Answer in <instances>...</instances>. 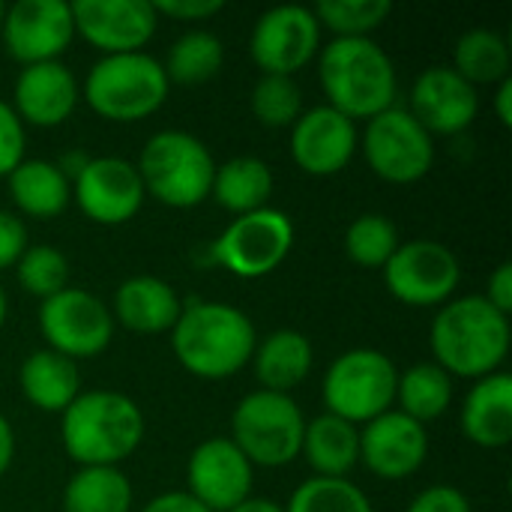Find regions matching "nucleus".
<instances>
[{
  "mask_svg": "<svg viewBox=\"0 0 512 512\" xmlns=\"http://www.w3.org/2000/svg\"><path fill=\"white\" fill-rule=\"evenodd\" d=\"M495 117L501 120V126H512V78H504L495 90Z\"/></svg>",
  "mask_w": 512,
  "mask_h": 512,
  "instance_id": "nucleus-45",
  "label": "nucleus"
},
{
  "mask_svg": "<svg viewBox=\"0 0 512 512\" xmlns=\"http://www.w3.org/2000/svg\"><path fill=\"white\" fill-rule=\"evenodd\" d=\"M396 402L402 414H408L417 423H429L447 414L453 405V378L438 363H417L405 372H399Z\"/></svg>",
  "mask_w": 512,
  "mask_h": 512,
  "instance_id": "nucleus-30",
  "label": "nucleus"
},
{
  "mask_svg": "<svg viewBox=\"0 0 512 512\" xmlns=\"http://www.w3.org/2000/svg\"><path fill=\"white\" fill-rule=\"evenodd\" d=\"M135 168L147 195L165 207L189 210L210 198L216 159L198 135L162 129L147 138Z\"/></svg>",
  "mask_w": 512,
  "mask_h": 512,
  "instance_id": "nucleus-5",
  "label": "nucleus"
},
{
  "mask_svg": "<svg viewBox=\"0 0 512 512\" xmlns=\"http://www.w3.org/2000/svg\"><path fill=\"white\" fill-rule=\"evenodd\" d=\"M405 512H471V501L456 486H429Z\"/></svg>",
  "mask_w": 512,
  "mask_h": 512,
  "instance_id": "nucleus-40",
  "label": "nucleus"
},
{
  "mask_svg": "<svg viewBox=\"0 0 512 512\" xmlns=\"http://www.w3.org/2000/svg\"><path fill=\"white\" fill-rule=\"evenodd\" d=\"M294 249V222L285 210L261 207L237 216L216 240L213 261L237 279H264L285 264Z\"/></svg>",
  "mask_w": 512,
  "mask_h": 512,
  "instance_id": "nucleus-10",
  "label": "nucleus"
},
{
  "mask_svg": "<svg viewBox=\"0 0 512 512\" xmlns=\"http://www.w3.org/2000/svg\"><path fill=\"white\" fill-rule=\"evenodd\" d=\"M384 285L387 291L417 309H432L444 306L453 300L459 282H462V264L438 240H411L399 243L393 258L384 264Z\"/></svg>",
  "mask_w": 512,
  "mask_h": 512,
  "instance_id": "nucleus-11",
  "label": "nucleus"
},
{
  "mask_svg": "<svg viewBox=\"0 0 512 512\" xmlns=\"http://www.w3.org/2000/svg\"><path fill=\"white\" fill-rule=\"evenodd\" d=\"M72 21L75 36L102 51V57L144 51L159 27L150 0H75Z\"/></svg>",
  "mask_w": 512,
  "mask_h": 512,
  "instance_id": "nucleus-16",
  "label": "nucleus"
},
{
  "mask_svg": "<svg viewBox=\"0 0 512 512\" xmlns=\"http://www.w3.org/2000/svg\"><path fill=\"white\" fill-rule=\"evenodd\" d=\"M186 483L198 504L210 512H228L252 498L255 468L231 438H207L189 456Z\"/></svg>",
  "mask_w": 512,
  "mask_h": 512,
  "instance_id": "nucleus-17",
  "label": "nucleus"
},
{
  "mask_svg": "<svg viewBox=\"0 0 512 512\" xmlns=\"http://www.w3.org/2000/svg\"><path fill=\"white\" fill-rule=\"evenodd\" d=\"M360 147L369 168L393 186H411L435 165V138L399 105L366 120Z\"/></svg>",
  "mask_w": 512,
  "mask_h": 512,
  "instance_id": "nucleus-9",
  "label": "nucleus"
},
{
  "mask_svg": "<svg viewBox=\"0 0 512 512\" xmlns=\"http://www.w3.org/2000/svg\"><path fill=\"white\" fill-rule=\"evenodd\" d=\"M18 285L39 300H48L69 288V261L54 246H27V252L15 264Z\"/></svg>",
  "mask_w": 512,
  "mask_h": 512,
  "instance_id": "nucleus-37",
  "label": "nucleus"
},
{
  "mask_svg": "<svg viewBox=\"0 0 512 512\" xmlns=\"http://www.w3.org/2000/svg\"><path fill=\"white\" fill-rule=\"evenodd\" d=\"M255 345L258 333L249 315L216 300L183 306L171 330L174 357L189 375L204 381H222L246 369L252 363Z\"/></svg>",
  "mask_w": 512,
  "mask_h": 512,
  "instance_id": "nucleus-2",
  "label": "nucleus"
},
{
  "mask_svg": "<svg viewBox=\"0 0 512 512\" xmlns=\"http://www.w3.org/2000/svg\"><path fill=\"white\" fill-rule=\"evenodd\" d=\"M9 195L18 213L30 219H54L72 201V183L51 159H21V165L6 177Z\"/></svg>",
  "mask_w": 512,
  "mask_h": 512,
  "instance_id": "nucleus-27",
  "label": "nucleus"
},
{
  "mask_svg": "<svg viewBox=\"0 0 512 512\" xmlns=\"http://www.w3.org/2000/svg\"><path fill=\"white\" fill-rule=\"evenodd\" d=\"M252 114L267 129H291L303 114V90L288 75H261L252 90Z\"/></svg>",
  "mask_w": 512,
  "mask_h": 512,
  "instance_id": "nucleus-36",
  "label": "nucleus"
},
{
  "mask_svg": "<svg viewBox=\"0 0 512 512\" xmlns=\"http://www.w3.org/2000/svg\"><path fill=\"white\" fill-rule=\"evenodd\" d=\"M81 87L75 72L63 60L21 66L12 87V111L24 126L54 129L72 117L78 108Z\"/></svg>",
  "mask_w": 512,
  "mask_h": 512,
  "instance_id": "nucleus-21",
  "label": "nucleus"
},
{
  "mask_svg": "<svg viewBox=\"0 0 512 512\" xmlns=\"http://www.w3.org/2000/svg\"><path fill=\"white\" fill-rule=\"evenodd\" d=\"M78 210L105 228L126 225L144 207V183L135 162L123 156H93L72 180Z\"/></svg>",
  "mask_w": 512,
  "mask_h": 512,
  "instance_id": "nucleus-14",
  "label": "nucleus"
},
{
  "mask_svg": "<svg viewBox=\"0 0 512 512\" xmlns=\"http://www.w3.org/2000/svg\"><path fill=\"white\" fill-rule=\"evenodd\" d=\"M24 399L42 414H63L81 393V369L57 351H33L18 372Z\"/></svg>",
  "mask_w": 512,
  "mask_h": 512,
  "instance_id": "nucleus-25",
  "label": "nucleus"
},
{
  "mask_svg": "<svg viewBox=\"0 0 512 512\" xmlns=\"http://www.w3.org/2000/svg\"><path fill=\"white\" fill-rule=\"evenodd\" d=\"M360 147L357 123L330 105H315L291 126V159L312 177H333L345 171Z\"/></svg>",
  "mask_w": 512,
  "mask_h": 512,
  "instance_id": "nucleus-18",
  "label": "nucleus"
},
{
  "mask_svg": "<svg viewBox=\"0 0 512 512\" xmlns=\"http://www.w3.org/2000/svg\"><path fill=\"white\" fill-rule=\"evenodd\" d=\"M273 195V171L258 156H234L225 165H216L210 198L234 216L255 213L267 207Z\"/></svg>",
  "mask_w": 512,
  "mask_h": 512,
  "instance_id": "nucleus-28",
  "label": "nucleus"
},
{
  "mask_svg": "<svg viewBox=\"0 0 512 512\" xmlns=\"http://www.w3.org/2000/svg\"><path fill=\"white\" fill-rule=\"evenodd\" d=\"M300 456H306L315 477L345 480L360 465V426L324 411L321 417L306 420Z\"/></svg>",
  "mask_w": 512,
  "mask_h": 512,
  "instance_id": "nucleus-26",
  "label": "nucleus"
},
{
  "mask_svg": "<svg viewBox=\"0 0 512 512\" xmlns=\"http://www.w3.org/2000/svg\"><path fill=\"white\" fill-rule=\"evenodd\" d=\"M183 312L180 294L171 282L159 276H129L114 291V321H120L129 333L138 336H159L171 333Z\"/></svg>",
  "mask_w": 512,
  "mask_h": 512,
  "instance_id": "nucleus-22",
  "label": "nucleus"
},
{
  "mask_svg": "<svg viewBox=\"0 0 512 512\" xmlns=\"http://www.w3.org/2000/svg\"><path fill=\"white\" fill-rule=\"evenodd\" d=\"M39 330L48 342V351L78 363L102 354L111 345L114 315L96 294L84 288H63L60 294L42 300Z\"/></svg>",
  "mask_w": 512,
  "mask_h": 512,
  "instance_id": "nucleus-12",
  "label": "nucleus"
},
{
  "mask_svg": "<svg viewBox=\"0 0 512 512\" xmlns=\"http://www.w3.org/2000/svg\"><path fill=\"white\" fill-rule=\"evenodd\" d=\"M501 315L510 318L512 312V264H498L495 273L489 276V285H486V294H483Z\"/></svg>",
  "mask_w": 512,
  "mask_h": 512,
  "instance_id": "nucleus-42",
  "label": "nucleus"
},
{
  "mask_svg": "<svg viewBox=\"0 0 512 512\" xmlns=\"http://www.w3.org/2000/svg\"><path fill=\"white\" fill-rule=\"evenodd\" d=\"M510 318L501 315L483 294H468L444 303L429 327L432 363L450 378L480 381L501 372L510 357Z\"/></svg>",
  "mask_w": 512,
  "mask_h": 512,
  "instance_id": "nucleus-1",
  "label": "nucleus"
},
{
  "mask_svg": "<svg viewBox=\"0 0 512 512\" xmlns=\"http://www.w3.org/2000/svg\"><path fill=\"white\" fill-rule=\"evenodd\" d=\"M414 120L435 135H459L465 132L480 111L477 87L468 84L453 66H429L417 75L411 87Z\"/></svg>",
  "mask_w": 512,
  "mask_h": 512,
  "instance_id": "nucleus-20",
  "label": "nucleus"
},
{
  "mask_svg": "<svg viewBox=\"0 0 512 512\" xmlns=\"http://www.w3.org/2000/svg\"><path fill=\"white\" fill-rule=\"evenodd\" d=\"M399 387L396 363L375 348H351L339 354L321 384L327 414L366 426L375 417L393 411Z\"/></svg>",
  "mask_w": 512,
  "mask_h": 512,
  "instance_id": "nucleus-8",
  "label": "nucleus"
},
{
  "mask_svg": "<svg viewBox=\"0 0 512 512\" xmlns=\"http://www.w3.org/2000/svg\"><path fill=\"white\" fill-rule=\"evenodd\" d=\"M228 512H285V507H279V504L270 501V498H246L243 504L231 507Z\"/></svg>",
  "mask_w": 512,
  "mask_h": 512,
  "instance_id": "nucleus-46",
  "label": "nucleus"
},
{
  "mask_svg": "<svg viewBox=\"0 0 512 512\" xmlns=\"http://www.w3.org/2000/svg\"><path fill=\"white\" fill-rule=\"evenodd\" d=\"M0 36L6 54L21 66L51 63L66 54L75 39L72 3L66 0H18L6 6Z\"/></svg>",
  "mask_w": 512,
  "mask_h": 512,
  "instance_id": "nucleus-15",
  "label": "nucleus"
},
{
  "mask_svg": "<svg viewBox=\"0 0 512 512\" xmlns=\"http://www.w3.org/2000/svg\"><path fill=\"white\" fill-rule=\"evenodd\" d=\"M132 486L120 468H78L63 489V512H129Z\"/></svg>",
  "mask_w": 512,
  "mask_h": 512,
  "instance_id": "nucleus-29",
  "label": "nucleus"
},
{
  "mask_svg": "<svg viewBox=\"0 0 512 512\" xmlns=\"http://www.w3.org/2000/svg\"><path fill=\"white\" fill-rule=\"evenodd\" d=\"M462 432L471 444L483 450H501L512 441V375L495 372L480 381L465 396Z\"/></svg>",
  "mask_w": 512,
  "mask_h": 512,
  "instance_id": "nucleus-23",
  "label": "nucleus"
},
{
  "mask_svg": "<svg viewBox=\"0 0 512 512\" xmlns=\"http://www.w3.org/2000/svg\"><path fill=\"white\" fill-rule=\"evenodd\" d=\"M399 243V228L381 213H363L345 231V252L363 270H384Z\"/></svg>",
  "mask_w": 512,
  "mask_h": 512,
  "instance_id": "nucleus-33",
  "label": "nucleus"
},
{
  "mask_svg": "<svg viewBox=\"0 0 512 512\" xmlns=\"http://www.w3.org/2000/svg\"><path fill=\"white\" fill-rule=\"evenodd\" d=\"M12 459H15V432H12V423L0 414V480L9 471Z\"/></svg>",
  "mask_w": 512,
  "mask_h": 512,
  "instance_id": "nucleus-44",
  "label": "nucleus"
},
{
  "mask_svg": "<svg viewBox=\"0 0 512 512\" xmlns=\"http://www.w3.org/2000/svg\"><path fill=\"white\" fill-rule=\"evenodd\" d=\"M318 81L327 105L339 114L357 120H372L375 114L393 108L399 81L390 54L372 39H333L321 48Z\"/></svg>",
  "mask_w": 512,
  "mask_h": 512,
  "instance_id": "nucleus-4",
  "label": "nucleus"
},
{
  "mask_svg": "<svg viewBox=\"0 0 512 512\" xmlns=\"http://www.w3.org/2000/svg\"><path fill=\"white\" fill-rule=\"evenodd\" d=\"M141 512H210L204 504H198L189 492H165L156 495L150 504H144Z\"/></svg>",
  "mask_w": 512,
  "mask_h": 512,
  "instance_id": "nucleus-43",
  "label": "nucleus"
},
{
  "mask_svg": "<svg viewBox=\"0 0 512 512\" xmlns=\"http://www.w3.org/2000/svg\"><path fill=\"white\" fill-rule=\"evenodd\" d=\"M27 132L6 99H0V180L9 177L24 159Z\"/></svg>",
  "mask_w": 512,
  "mask_h": 512,
  "instance_id": "nucleus-38",
  "label": "nucleus"
},
{
  "mask_svg": "<svg viewBox=\"0 0 512 512\" xmlns=\"http://www.w3.org/2000/svg\"><path fill=\"white\" fill-rule=\"evenodd\" d=\"M144 438V414L117 390H81L60 414V441L78 468H117Z\"/></svg>",
  "mask_w": 512,
  "mask_h": 512,
  "instance_id": "nucleus-3",
  "label": "nucleus"
},
{
  "mask_svg": "<svg viewBox=\"0 0 512 512\" xmlns=\"http://www.w3.org/2000/svg\"><path fill=\"white\" fill-rule=\"evenodd\" d=\"M225 63V45L210 30H189L171 42L162 63L171 84H204L219 75Z\"/></svg>",
  "mask_w": 512,
  "mask_h": 512,
  "instance_id": "nucleus-32",
  "label": "nucleus"
},
{
  "mask_svg": "<svg viewBox=\"0 0 512 512\" xmlns=\"http://www.w3.org/2000/svg\"><path fill=\"white\" fill-rule=\"evenodd\" d=\"M510 42L489 27L468 30L459 36L456 51H453V69L468 81V84H501L510 78Z\"/></svg>",
  "mask_w": 512,
  "mask_h": 512,
  "instance_id": "nucleus-31",
  "label": "nucleus"
},
{
  "mask_svg": "<svg viewBox=\"0 0 512 512\" xmlns=\"http://www.w3.org/2000/svg\"><path fill=\"white\" fill-rule=\"evenodd\" d=\"M252 366H255V378L261 384L258 390L291 396V390H297L309 378V372L315 366V348L306 333L285 327L255 345Z\"/></svg>",
  "mask_w": 512,
  "mask_h": 512,
  "instance_id": "nucleus-24",
  "label": "nucleus"
},
{
  "mask_svg": "<svg viewBox=\"0 0 512 512\" xmlns=\"http://www.w3.org/2000/svg\"><path fill=\"white\" fill-rule=\"evenodd\" d=\"M285 512H375L366 492L354 486L351 480H330V477H312L300 483Z\"/></svg>",
  "mask_w": 512,
  "mask_h": 512,
  "instance_id": "nucleus-35",
  "label": "nucleus"
},
{
  "mask_svg": "<svg viewBox=\"0 0 512 512\" xmlns=\"http://www.w3.org/2000/svg\"><path fill=\"white\" fill-rule=\"evenodd\" d=\"M429 456L426 426L402 411H387L360 429V462L381 480L414 477Z\"/></svg>",
  "mask_w": 512,
  "mask_h": 512,
  "instance_id": "nucleus-19",
  "label": "nucleus"
},
{
  "mask_svg": "<svg viewBox=\"0 0 512 512\" xmlns=\"http://www.w3.org/2000/svg\"><path fill=\"white\" fill-rule=\"evenodd\" d=\"M27 252V225L18 213L0 210V273L15 267Z\"/></svg>",
  "mask_w": 512,
  "mask_h": 512,
  "instance_id": "nucleus-39",
  "label": "nucleus"
},
{
  "mask_svg": "<svg viewBox=\"0 0 512 512\" xmlns=\"http://www.w3.org/2000/svg\"><path fill=\"white\" fill-rule=\"evenodd\" d=\"M3 15H6V3H0V24H3Z\"/></svg>",
  "mask_w": 512,
  "mask_h": 512,
  "instance_id": "nucleus-48",
  "label": "nucleus"
},
{
  "mask_svg": "<svg viewBox=\"0 0 512 512\" xmlns=\"http://www.w3.org/2000/svg\"><path fill=\"white\" fill-rule=\"evenodd\" d=\"M153 12L156 15H168L174 21H186V24H195V21H207L213 15H219L225 9L222 0H150Z\"/></svg>",
  "mask_w": 512,
  "mask_h": 512,
  "instance_id": "nucleus-41",
  "label": "nucleus"
},
{
  "mask_svg": "<svg viewBox=\"0 0 512 512\" xmlns=\"http://www.w3.org/2000/svg\"><path fill=\"white\" fill-rule=\"evenodd\" d=\"M306 417L291 396L252 390L231 414V441L255 468H285L300 456Z\"/></svg>",
  "mask_w": 512,
  "mask_h": 512,
  "instance_id": "nucleus-7",
  "label": "nucleus"
},
{
  "mask_svg": "<svg viewBox=\"0 0 512 512\" xmlns=\"http://www.w3.org/2000/svg\"><path fill=\"white\" fill-rule=\"evenodd\" d=\"M6 312H9V303H6V291H3V285H0V330H3V324H6Z\"/></svg>",
  "mask_w": 512,
  "mask_h": 512,
  "instance_id": "nucleus-47",
  "label": "nucleus"
},
{
  "mask_svg": "<svg viewBox=\"0 0 512 512\" xmlns=\"http://www.w3.org/2000/svg\"><path fill=\"white\" fill-rule=\"evenodd\" d=\"M321 27L333 30L336 39H363L372 30H378L390 12V0H321L312 6Z\"/></svg>",
  "mask_w": 512,
  "mask_h": 512,
  "instance_id": "nucleus-34",
  "label": "nucleus"
},
{
  "mask_svg": "<svg viewBox=\"0 0 512 512\" xmlns=\"http://www.w3.org/2000/svg\"><path fill=\"white\" fill-rule=\"evenodd\" d=\"M168 90L171 81L162 63L147 51H135L99 57L84 78L81 96L111 123H138L165 105Z\"/></svg>",
  "mask_w": 512,
  "mask_h": 512,
  "instance_id": "nucleus-6",
  "label": "nucleus"
},
{
  "mask_svg": "<svg viewBox=\"0 0 512 512\" xmlns=\"http://www.w3.org/2000/svg\"><path fill=\"white\" fill-rule=\"evenodd\" d=\"M321 51V24L309 6L285 3L261 12L249 36V54L264 75H294Z\"/></svg>",
  "mask_w": 512,
  "mask_h": 512,
  "instance_id": "nucleus-13",
  "label": "nucleus"
}]
</instances>
